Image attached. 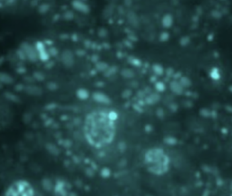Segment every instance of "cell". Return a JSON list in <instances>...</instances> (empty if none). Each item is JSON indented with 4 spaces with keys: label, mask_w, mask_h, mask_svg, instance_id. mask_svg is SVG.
<instances>
[{
    "label": "cell",
    "mask_w": 232,
    "mask_h": 196,
    "mask_svg": "<svg viewBox=\"0 0 232 196\" xmlns=\"http://www.w3.org/2000/svg\"><path fill=\"white\" fill-rule=\"evenodd\" d=\"M115 121L114 112L99 110L89 114L85 122V134L88 143L96 148L109 144L115 135Z\"/></svg>",
    "instance_id": "6da1fadb"
},
{
    "label": "cell",
    "mask_w": 232,
    "mask_h": 196,
    "mask_svg": "<svg viewBox=\"0 0 232 196\" xmlns=\"http://www.w3.org/2000/svg\"><path fill=\"white\" fill-rule=\"evenodd\" d=\"M144 164L151 173L161 175L169 170L170 159L164 151L160 148H152L146 152Z\"/></svg>",
    "instance_id": "7a4b0ae2"
},
{
    "label": "cell",
    "mask_w": 232,
    "mask_h": 196,
    "mask_svg": "<svg viewBox=\"0 0 232 196\" xmlns=\"http://www.w3.org/2000/svg\"><path fill=\"white\" fill-rule=\"evenodd\" d=\"M5 196H34V191L28 182L19 180L9 186Z\"/></svg>",
    "instance_id": "3957f363"
}]
</instances>
